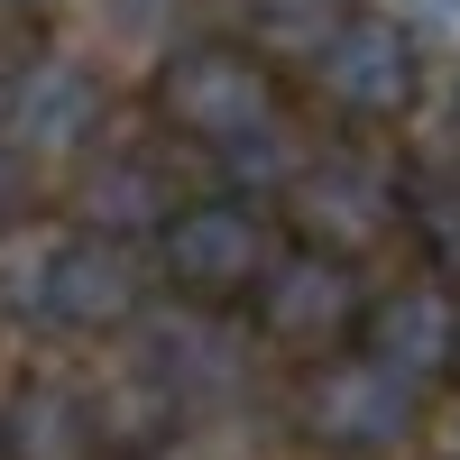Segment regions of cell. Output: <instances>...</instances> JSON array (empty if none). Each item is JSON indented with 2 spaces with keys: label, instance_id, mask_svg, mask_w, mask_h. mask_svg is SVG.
<instances>
[{
  "label": "cell",
  "instance_id": "5",
  "mask_svg": "<svg viewBox=\"0 0 460 460\" xmlns=\"http://www.w3.org/2000/svg\"><path fill=\"white\" fill-rule=\"evenodd\" d=\"M295 414H304V433H314L332 460H377V451H396L414 433V387L359 350V359H323L304 377Z\"/></svg>",
  "mask_w": 460,
  "mask_h": 460
},
{
  "label": "cell",
  "instance_id": "13",
  "mask_svg": "<svg viewBox=\"0 0 460 460\" xmlns=\"http://www.w3.org/2000/svg\"><path fill=\"white\" fill-rule=\"evenodd\" d=\"M405 19L424 28V37H451L460 28V0H405Z\"/></svg>",
  "mask_w": 460,
  "mask_h": 460
},
{
  "label": "cell",
  "instance_id": "14",
  "mask_svg": "<svg viewBox=\"0 0 460 460\" xmlns=\"http://www.w3.org/2000/svg\"><path fill=\"white\" fill-rule=\"evenodd\" d=\"M0 212H19V166L0 157Z\"/></svg>",
  "mask_w": 460,
  "mask_h": 460
},
{
  "label": "cell",
  "instance_id": "4",
  "mask_svg": "<svg viewBox=\"0 0 460 460\" xmlns=\"http://www.w3.org/2000/svg\"><path fill=\"white\" fill-rule=\"evenodd\" d=\"M157 267H166L175 295L230 304V295H249V286L267 277V221H258L249 203H230V194L175 203V212L157 221Z\"/></svg>",
  "mask_w": 460,
  "mask_h": 460
},
{
  "label": "cell",
  "instance_id": "15",
  "mask_svg": "<svg viewBox=\"0 0 460 460\" xmlns=\"http://www.w3.org/2000/svg\"><path fill=\"white\" fill-rule=\"evenodd\" d=\"M277 10H332V0H277Z\"/></svg>",
  "mask_w": 460,
  "mask_h": 460
},
{
  "label": "cell",
  "instance_id": "2",
  "mask_svg": "<svg viewBox=\"0 0 460 460\" xmlns=\"http://www.w3.org/2000/svg\"><path fill=\"white\" fill-rule=\"evenodd\" d=\"M19 304H28V323H47V332H120L138 314L129 240H102V230L47 240L28 258V277H19Z\"/></svg>",
  "mask_w": 460,
  "mask_h": 460
},
{
  "label": "cell",
  "instance_id": "16",
  "mask_svg": "<svg viewBox=\"0 0 460 460\" xmlns=\"http://www.w3.org/2000/svg\"><path fill=\"white\" fill-rule=\"evenodd\" d=\"M0 10H37V0H0Z\"/></svg>",
  "mask_w": 460,
  "mask_h": 460
},
{
  "label": "cell",
  "instance_id": "9",
  "mask_svg": "<svg viewBox=\"0 0 460 460\" xmlns=\"http://www.w3.org/2000/svg\"><path fill=\"white\" fill-rule=\"evenodd\" d=\"M359 341H368V359L405 377V387H433V377L460 359V304L442 286H396V295H377L368 314H359Z\"/></svg>",
  "mask_w": 460,
  "mask_h": 460
},
{
  "label": "cell",
  "instance_id": "10",
  "mask_svg": "<svg viewBox=\"0 0 460 460\" xmlns=\"http://www.w3.org/2000/svg\"><path fill=\"white\" fill-rule=\"evenodd\" d=\"M102 451V414L74 396V387H47L28 377L0 414V460H93Z\"/></svg>",
  "mask_w": 460,
  "mask_h": 460
},
{
  "label": "cell",
  "instance_id": "12",
  "mask_svg": "<svg viewBox=\"0 0 460 460\" xmlns=\"http://www.w3.org/2000/svg\"><path fill=\"white\" fill-rule=\"evenodd\" d=\"M414 221H424V240L442 249V258H460V175H433V184H414Z\"/></svg>",
  "mask_w": 460,
  "mask_h": 460
},
{
  "label": "cell",
  "instance_id": "7",
  "mask_svg": "<svg viewBox=\"0 0 460 460\" xmlns=\"http://www.w3.org/2000/svg\"><path fill=\"white\" fill-rule=\"evenodd\" d=\"M396 212H405V194H396L387 157H368V147H332V157H314L295 175V221L314 230V249L359 258Z\"/></svg>",
  "mask_w": 460,
  "mask_h": 460
},
{
  "label": "cell",
  "instance_id": "3",
  "mask_svg": "<svg viewBox=\"0 0 460 460\" xmlns=\"http://www.w3.org/2000/svg\"><path fill=\"white\" fill-rule=\"evenodd\" d=\"M314 74H323V93L350 111V120H396V111H414V93H424V47H414V28L387 19V10H341L323 28V47H314Z\"/></svg>",
  "mask_w": 460,
  "mask_h": 460
},
{
  "label": "cell",
  "instance_id": "11",
  "mask_svg": "<svg viewBox=\"0 0 460 460\" xmlns=\"http://www.w3.org/2000/svg\"><path fill=\"white\" fill-rule=\"evenodd\" d=\"M74 212H84V230H102V240H129V230H157L175 203H166V166L157 157H102L84 184H74Z\"/></svg>",
  "mask_w": 460,
  "mask_h": 460
},
{
  "label": "cell",
  "instance_id": "8",
  "mask_svg": "<svg viewBox=\"0 0 460 460\" xmlns=\"http://www.w3.org/2000/svg\"><path fill=\"white\" fill-rule=\"evenodd\" d=\"M249 295H258L267 341H286V350H323V341H341L350 314H359V267L341 258V249H286V258H267V277Z\"/></svg>",
  "mask_w": 460,
  "mask_h": 460
},
{
  "label": "cell",
  "instance_id": "1",
  "mask_svg": "<svg viewBox=\"0 0 460 460\" xmlns=\"http://www.w3.org/2000/svg\"><path fill=\"white\" fill-rule=\"evenodd\" d=\"M157 120L194 147H221V157H258L277 138V74L230 37H194L157 65Z\"/></svg>",
  "mask_w": 460,
  "mask_h": 460
},
{
  "label": "cell",
  "instance_id": "6",
  "mask_svg": "<svg viewBox=\"0 0 460 460\" xmlns=\"http://www.w3.org/2000/svg\"><path fill=\"white\" fill-rule=\"evenodd\" d=\"M0 120H10V147L19 157H84L111 120V84L84 65V56H37L10 102H0Z\"/></svg>",
  "mask_w": 460,
  "mask_h": 460
}]
</instances>
